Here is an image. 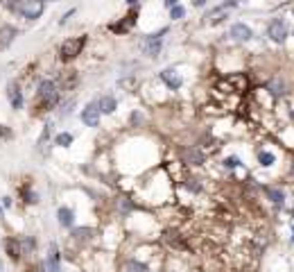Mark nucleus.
Wrapping results in <instances>:
<instances>
[{
  "instance_id": "393cba45",
  "label": "nucleus",
  "mask_w": 294,
  "mask_h": 272,
  "mask_svg": "<svg viewBox=\"0 0 294 272\" xmlns=\"http://www.w3.org/2000/svg\"><path fill=\"white\" fill-rule=\"evenodd\" d=\"M127 127H131V129H145L147 127L145 109H131L129 116H127Z\"/></svg>"
},
{
  "instance_id": "f3484780",
  "label": "nucleus",
  "mask_w": 294,
  "mask_h": 272,
  "mask_svg": "<svg viewBox=\"0 0 294 272\" xmlns=\"http://www.w3.org/2000/svg\"><path fill=\"white\" fill-rule=\"evenodd\" d=\"M18 200L23 204H28V207H34V204L41 202V195L34 188L32 182H20L18 184Z\"/></svg>"
},
{
  "instance_id": "0eeeda50",
  "label": "nucleus",
  "mask_w": 294,
  "mask_h": 272,
  "mask_svg": "<svg viewBox=\"0 0 294 272\" xmlns=\"http://www.w3.org/2000/svg\"><path fill=\"white\" fill-rule=\"evenodd\" d=\"M156 80L163 84L167 91H172V93H177V91H181V86H183V75H181V71L177 66H165V68H161L159 71V75H156Z\"/></svg>"
},
{
  "instance_id": "9b49d317",
  "label": "nucleus",
  "mask_w": 294,
  "mask_h": 272,
  "mask_svg": "<svg viewBox=\"0 0 294 272\" xmlns=\"http://www.w3.org/2000/svg\"><path fill=\"white\" fill-rule=\"evenodd\" d=\"M43 14H45V3H43V0H23L16 16L28 20V23H34V20H39Z\"/></svg>"
},
{
  "instance_id": "cd10ccee",
  "label": "nucleus",
  "mask_w": 294,
  "mask_h": 272,
  "mask_svg": "<svg viewBox=\"0 0 294 272\" xmlns=\"http://www.w3.org/2000/svg\"><path fill=\"white\" fill-rule=\"evenodd\" d=\"M181 186L183 188H188V191L192 193V195H199V193L204 191V184H202V179H199L197 175H186V177H181Z\"/></svg>"
},
{
  "instance_id": "e433bc0d",
  "label": "nucleus",
  "mask_w": 294,
  "mask_h": 272,
  "mask_svg": "<svg viewBox=\"0 0 294 272\" xmlns=\"http://www.w3.org/2000/svg\"><path fill=\"white\" fill-rule=\"evenodd\" d=\"M290 245H294V222H292V227H290Z\"/></svg>"
},
{
  "instance_id": "5701e85b",
  "label": "nucleus",
  "mask_w": 294,
  "mask_h": 272,
  "mask_svg": "<svg viewBox=\"0 0 294 272\" xmlns=\"http://www.w3.org/2000/svg\"><path fill=\"white\" fill-rule=\"evenodd\" d=\"M77 136L72 132H68V129H61V132L55 134V139H52V148H59V150H70L72 145H75Z\"/></svg>"
},
{
  "instance_id": "2eb2a0df",
  "label": "nucleus",
  "mask_w": 294,
  "mask_h": 272,
  "mask_svg": "<svg viewBox=\"0 0 294 272\" xmlns=\"http://www.w3.org/2000/svg\"><path fill=\"white\" fill-rule=\"evenodd\" d=\"M265 91L270 93L272 100H283V98H285L287 93H290V86H287L285 77H281V75H272L270 80L265 82Z\"/></svg>"
},
{
  "instance_id": "f03ea898",
  "label": "nucleus",
  "mask_w": 294,
  "mask_h": 272,
  "mask_svg": "<svg viewBox=\"0 0 294 272\" xmlns=\"http://www.w3.org/2000/svg\"><path fill=\"white\" fill-rule=\"evenodd\" d=\"M170 34V28H159L156 32H150V34H143L138 39V52L145 57V59L154 61L161 57L163 52V43H165V36Z\"/></svg>"
},
{
  "instance_id": "bb28decb",
  "label": "nucleus",
  "mask_w": 294,
  "mask_h": 272,
  "mask_svg": "<svg viewBox=\"0 0 294 272\" xmlns=\"http://www.w3.org/2000/svg\"><path fill=\"white\" fill-rule=\"evenodd\" d=\"M256 161H258L260 168H274L276 166V154L267 148H260L256 150Z\"/></svg>"
},
{
  "instance_id": "6e6552de",
  "label": "nucleus",
  "mask_w": 294,
  "mask_h": 272,
  "mask_svg": "<svg viewBox=\"0 0 294 272\" xmlns=\"http://www.w3.org/2000/svg\"><path fill=\"white\" fill-rule=\"evenodd\" d=\"M111 211L115 218H120V220H127L131 213L138 211V204L131 195H125V193H120V195H115L111 200Z\"/></svg>"
},
{
  "instance_id": "473e14b6",
  "label": "nucleus",
  "mask_w": 294,
  "mask_h": 272,
  "mask_svg": "<svg viewBox=\"0 0 294 272\" xmlns=\"http://www.w3.org/2000/svg\"><path fill=\"white\" fill-rule=\"evenodd\" d=\"M0 204H3V207H5V211H7V209H14V207H16V204H14V197H12V195H5V197H0Z\"/></svg>"
},
{
  "instance_id": "9d476101",
  "label": "nucleus",
  "mask_w": 294,
  "mask_h": 272,
  "mask_svg": "<svg viewBox=\"0 0 294 272\" xmlns=\"http://www.w3.org/2000/svg\"><path fill=\"white\" fill-rule=\"evenodd\" d=\"M102 118L104 116H102V111H100V107H97V100H88L80 111L82 125L88 127V129H97L100 125H102Z\"/></svg>"
},
{
  "instance_id": "c9c22d12",
  "label": "nucleus",
  "mask_w": 294,
  "mask_h": 272,
  "mask_svg": "<svg viewBox=\"0 0 294 272\" xmlns=\"http://www.w3.org/2000/svg\"><path fill=\"white\" fill-rule=\"evenodd\" d=\"M125 5H127V9H131V7H138V5H140V0H125Z\"/></svg>"
},
{
  "instance_id": "aec40b11",
  "label": "nucleus",
  "mask_w": 294,
  "mask_h": 272,
  "mask_svg": "<svg viewBox=\"0 0 294 272\" xmlns=\"http://www.w3.org/2000/svg\"><path fill=\"white\" fill-rule=\"evenodd\" d=\"M3 252L7 254L9 261L18 263V261L23 259V250H20V240H18V236H5V238H3Z\"/></svg>"
},
{
  "instance_id": "20e7f679",
  "label": "nucleus",
  "mask_w": 294,
  "mask_h": 272,
  "mask_svg": "<svg viewBox=\"0 0 294 272\" xmlns=\"http://www.w3.org/2000/svg\"><path fill=\"white\" fill-rule=\"evenodd\" d=\"M177 154H179V161L186 168H202V166H206V150H202L199 145H179V150H177Z\"/></svg>"
},
{
  "instance_id": "2f4dec72",
  "label": "nucleus",
  "mask_w": 294,
  "mask_h": 272,
  "mask_svg": "<svg viewBox=\"0 0 294 272\" xmlns=\"http://www.w3.org/2000/svg\"><path fill=\"white\" fill-rule=\"evenodd\" d=\"M14 139V129L9 125L0 123V141H12Z\"/></svg>"
},
{
  "instance_id": "6ab92c4d",
  "label": "nucleus",
  "mask_w": 294,
  "mask_h": 272,
  "mask_svg": "<svg viewBox=\"0 0 294 272\" xmlns=\"http://www.w3.org/2000/svg\"><path fill=\"white\" fill-rule=\"evenodd\" d=\"M120 272H154L150 265V261L140 259V256L131 254L127 259L122 261V265H120Z\"/></svg>"
},
{
  "instance_id": "7c9ffc66",
  "label": "nucleus",
  "mask_w": 294,
  "mask_h": 272,
  "mask_svg": "<svg viewBox=\"0 0 294 272\" xmlns=\"http://www.w3.org/2000/svg\"><path fill=\"white\" fill-rule=\"evenodd\" d=\"M75 16H77V7H70V9H68V12H64V16H61L59 20H57V25H59V28H66V25L70 23V20L75 18Z\"/></svg>"
},
{
  "instance_id": "a211bd4d",
  "label": "nucleus",
  "mask_w": 294,
  "mask_h": 272,
  "mask_svg": "<svg viewBox=\"0 0 294 272\" xmlns=\"http://www.w3.org/2000/svg\"><path fill=\"white\" fill-rule=\"evenodd\" d=\"M20 36V30L14 23H0V50H7L9 46H14Z\"/></svg>"
},
{
  "instance_id": "c756f323",
  "label": "nucleus",
  "mask_w": 294,
  "mask_h": 272,
  "mask_svg": "<svg viewBox=\"0 0 294 272\" xmlns=\"http://www.w3.org/2000/svg\"><path fill=\"white\" fill-rule=\"evenodd\" d=\"M167 14H170V20H175V23H179V20L186 18V7H183V5H177V7H172Z\"/></svg>"
},
{
  "instance_id": "b1692460",
  "label": "nucleus",
  "mask_w": 294,
  "mask_h": 272,
  "mask_svg": "<svg viewBox=\"0 0 294 272\" xmlns=\"http://www.w3.org/2000/svg\"><path fill=\"white\" fill-rule=\"evenodd\" d=\"M20 240V250H23V259L28 256V259H32L36 254V250H39V238L34 236V234H23V236H18Z\"/></svg>"
},
{
  "instance_id": "4c0bfd02",
  "label": "nucleus",
  "mask_w": 294,
  "mask_h": 272,
  "mask_svg": "<svg viewBox=\"0 0 294 272\" xmlns=\"http://www.w3.org/2000/svg\"><path fill=\"white\" fill-rule=\"evenodd\" d=\"M0 222H5V207L0 204Z\"/></svg>"
},
{
  "instance_id": "4be33fe9",
  "label": "nucleus",
  "mask_w": 294,
  "mask_h": 272,
  "mask_svg": "<svg viewBox=\"0 0 294 272\" xmlns=\"http://www.w3.org/2000/svg\"><path fill=\"white\" fill-rule=\"evenodd\" d=\"M97 100V107L102 111V116H115L118 114V98L113 93H104V96L95 98Z\"/></svg>"
},
{
  "instance_id": "7ed1b4c3",
  "label": "nucleus",
  "mask_w": 294,
  "mask_h": 272,
  "mask_svg": "<svg viewBox=\"0 0 294 272\" xmlns=\"http://www.w3.org/2000/svg\"><path fill=\"white\" fill-rule=\"evenodd\" d=\"M88 46V34H77V36H68L59 43V48H57V59H59V64H72V61H77L80 57L84 55V50H86Z\"/></svg>"
},
{
  "instance_id": "423d86ee",
  "label": "nucleus",
  "mask_w": 294,
  "mask_h": 272,
  "mask_svg": "<svg viewBox=\"0 0 294 272\" xmlns=\"http://www.w3.org/2000/svg\"><path fill=\"white\" fill-rule=\"evenodd\" d=\"M100 238V232L95 227H88V224H77L68 232V243L70 245H80V247H86V245L95 243Z\"/></svg>"
},
{
  "instance_id": "39448f33",
  "label": "nucleus",
  "mask_w": 294,
  "mask_h": 272,
  "mask_svg": "<svg viewBox=\"0 0 294 272\" xmlns=\"http://www.w3.org/2000/svg\"><path fill=\"white\" fill-rule=\"evenodd\" d=\"M265 36L272 41V43L276 46H283L287 41V36H290V25H287L285 16H274L267 20L265 25Z\"/></svg>"
},
{
  "instance_id": "4468645a",
  "label": "nucleus",
  "mask_w": 294,
  "mask_h": 272,
  "mask_svg": "<svg viewBox=\"0 0 294 272\" xmlns=\"http://www.w3.org/2000/svg\"><path fill=\"white\" fill-rule=\"evenodd\" d=\"M55 218H57V224H59L64 232H70L72 227H77V211H75V207H70V204L57 207Z\"/></svg>"
},
{
  "instance_id": "1a4fd4ad",
  "label": "nucleus",
  "mask_w": 294,
  "mask_h": 272,
  "mask_svg": "<svg viewBox=\"0 0 294 272\" xmlns=\"http://www.w3.org/2000/svg\"><path fill=\"white\" fill-rule=\"evenodd\" d=\"M43 265H45V272H64V252H61L57 240H48Z\"/></svg>"
},
{
  "instance_id": "dca6fc26",
  "label": "nucleus",
  "mask_w": 294,
  "mask_h": 272,
  "mask_svg": "<svg viewBox=\"0 0 294 272\" xmlns=\"http://www.w3.org/2000/svg\"><path fill=\"white\" fill-rule=\"evenodd\" d=\"M260 191L265 193L267 202H270L272 207H276V209H283V207H285L287 193H285V188H283L281 184H265V186H260Z\"/></svg>"
},
{
  "instance_id": "ddd939ff",
  "label": "nucleus",
  "mask_w": 294,
  "mask_h": 272,
  "mask_svg": "<svg viewBox=\"0 0 294 272\" xmlns=\"http://www.w3.org/2000/svg\"><path fill=\"white\" fill-rule=\"evenodd\" d=\"M5 96L9 100V107L14 111H20L25 107V91H23V84L18 80H9L7 86H5Z\"/></svg>"
},
{
  "instance_id": "f257e3e1",
  "label": "nucleus",
  "mask_w": 294,
  "mask_h": 272,
  "mask_svg": "<svg viewBox=\"0 0 294 272\" xmlns=\"http://www.w3.org/2000/svg\"><path fill=\"white\" fill-rule=\"evenodd\" d=\"M66 91L61 86L59 77H39L34 84V116L55 114L59 104L64 102Z\"/></svg>"
},
{
  "instance_id": "f704fd0d",
  "label": "nucleus",
  "mask_w": 294,
  "mask_h": 272,
  "mask_svg": "<svg viewBox=\"0 0 294 272\" xmlns=\"http://www.w3.org/2000/svg\"><path fill=\"white\" fill-rule=\"evenodd\" d=\"M190 5L195 9H206L208 7V0H190Z\"/></svg>"
},
{
  "instance_id": "72a5a7b5",
  "label": "nucleus",
  "mask_w": 294,
  "mask_h": 272,
  "mask_svg": "<svg viewBox=\"0 0 294 272\" xmlns=\"http://www.w3.org/2000/svg\"><path fill=\"white\" fill-rule=\"evenodd\" d=\"M161 5H163V9L170 12L172 7H177V5H181V0H161Z\"/></svg>"
},
{
  "instance_id": "a878e982",
  "label": "nucleus",
  "mask_w": 294,
  "mask_h": 272,
  "mask_svg": "<svg viewBox=\"0 0 294 272\" xmlns=\"http://www.w3.org/2000/svg\"><path fill=\"white\" fill-rule=\"evenodd\" d=\"M75 107H77V98H72V96H66L64 98V102L59 104V109L55 111V116L59 118V120H66V118H70L72 114H75Z\"/></svg>"
},
{
  "instance_id": "412c9836",
  "label": "nucleus",
  "mask_w": 294,
  "mask_h": 272,
  "mask_svg": "<svg viewBox=\"0 0 294 272\" xmlns=\"http://www.w3.org/2000/svg\"><path fill=\"white\" fill-rule=\"evenodd\" d=\"M52 139H55V134H52V123H45L43 125V132H41V136H39V139H36V152H39V154H48L50 152V150H55V148H52Z\"/></svg>"
},
{
  "instance_id": "f8f14e48",
  "label": "nucleus",
  "mask_w": 294,
  "mask_h": 272,
  "mask_svg": "<svg viewBox=\"0 0 294 272\" xmlns=\"http://www.w3.org/2000/svg\"><path fill=\"white\" fill-rule=\"evenodd\" d=\"M227 36L233 43H249V41H254V28H251L249 23H244V20H235V23H231V28H229V32Z\"/></svg>"
},
{
  "instance_id": "58836bf2",
  "label": "nucleus",
  "mask_w": 294,
  "mask_h": 272,
  "mask_svg": "<svg viewBox=\"0 0 294 272\" xmlns=\"http://www.w3.org/2000/svg\"><path fill=\"white\" fill-rule=\"evenodd\" d=\"M290 177H294V159H292V164H290Z\"/></svg>"
},
{
  "instance_id": "c85d7f7f",
  "label": "nucleus",
  "mask_w": 294,
  "mask_h": 272,
  "mask_svg": "<svg viewBox=\"0 0 294 272\" xmlns=\"http://www.w3.org/2000/svg\"><path fill=\"white\" fill-rule=\"evenodd\" d=\"M222 166H224V170H238V168H242V159H240L238 154H229V156H224L222 159Z\"/></svg>"
},
{
  "instance_id": "ea45409f",
  "label": "nucleus",
  "mask_w": 294,
  "mask_h": 272,
  "mask_svg": "<svg viewBox=\"0 0 294 272\" xmlns=\"http://www.w3.org/2000/svg\"><path fill=\"white\" fill-rule=\"evenodd\" d=\"M292 36H294V28H292Z\"/></svg>"
}]
</instances>
